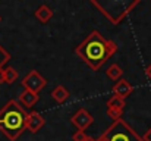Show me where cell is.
I'll use <instances>...</instances> for the list:
<instances>
[{"label": "cell", "mask_w": 151, "mask_h": 141, "mask_svg": "<svg viewBox=\"0 0 151 141\" xmlns=\"http://www.w3.org/2000/svg\"><path fill=\"white\" fill-rule=\"evenodd\" d=\"M117 50L113 41L106 40L97 31H93L79 46L76 47L75 53L82 57V60L94 71H97L101 65Z\"/></svg>", "instance_id": "cell-1"}, {"label": "cell", "mask_w": 151, "mask_h": 141, "mask_svg": "<svg viewBox=\"0 0 151 141\" xmlns=\"http://www.w3.org/2000/svg\"><path fill=\"white\" fill-rule=\"evenodd\" d=\"M51 97H53L57 103H63V101L69 97V91H68L63 85H57V87L51 91Z\"/></svg>", "instance_id": "cell-12"}, {"label": "cell", "mask_w": 151, "mask_h": 141, "mask_svg": "<svg viewBox=\"0 0 151 141\" xmlns=\"http://www.w3.org/2000/svg\"><path fill=\"white\" fill-rule=\"evenodd\" d=\"M47 84V81L37 72V71H31L24 80H22V85L25 87V90L31 91V93H38L44 85Z\"/></svg>", "instance_id": "cell-5"}, {"label": "cell", "mask_w": 151, "mask_h": 141, "mask_svg": "<svg viewBox=\"0 0 151 141\" xmlns=\"http://www.w3.org/2000/svg\"><path fill=\"white\" fill-rule=\"evenodd\" d=\"M18 78V72L13 68H0V84H12Z\"/></svg>", "instance_id": "cell-9"}, {"label": "cell", "mask_w": 151, "mask_h": 141, "mask_svg": "<svg viewBox=\"0 0 151 141\" xmlns=\"http://www.w3.org/2000/svg\"><path fill=\"white\" fill-rule=\"evenodd\" d=\"M142 141H151V128L147 131V132H145V135H144Z\"/></svg>", "instance_id": "cell-18"}, {"label": "cell", "mask_w": 151, "mask_h": 141, "mask_svg": "<svg viewBox=\"0 0 151 141\" xmlns=\"http://www.w3.org/2000/svg\"><path fill=\"white\" fill-rule=\"evenodd\" d=\"M37 101H38V94L31 93V91H28V90H24L22 94L19 95V103H22V104L27 106V107H32Z\"/></svg>", "instance_id": "cell-10"}, {"label": "cell", "mask_w": 151, "mask_h": 141, "mask_svg": "<svg viewBox=\"0 0 151 141\" xmlns=\"http://www.w3.org/2000/svg\"><path fill=\"white\" fill-rule=\"evenodd\" d=\"M122 112L123 110H116V109H107V116L109 118H111L114 122L116 121H119L120 119V116H122Z\"/></svg>", "instance_id": "cell-15"}, {"label": "cell", "mask_w": 151, "mask_h": 141, "mask_svg": "<svg viewBox=\"0 0 151 141\" xmlns=\"http://www.w3.org/2000/svg\"><path fill=\"white\" fill-rule=\"evenodd\" d=\"M113 93H114L116 97H120V98L125 100L129 94L132 93V85L126 80H119L113 87Z\"/></svg>", "instance_id": "cell-8"}, {"label": "cell", "mask_w": 151, "mask_h": 141, "mask_svg": "<svg viewBox=\"0 0 151 141\" xmlns=\"http://www.w3.org/2000/svg\"><path fill=\"white\" fill-rule=\"evenodd\" d=\"M72 138H73V141H91L87 135H85L84 131H78V132H75Z\"/></svg>", "instance_id": "cell-16"}, {"label": "cell", "mask_w": 151, "mask_h": 141, "mask_svg": "<svg viewBox=\"0 0 151 141\" xmlns=\"http://www.w3.org/2000/svg\"><path fill=\"white\" fill-rule=\"evenodd\" d=\"M100 141H142V138H139L125 121L119 119L107 129Z\"/></svg>", "instance_id": "cell-4"}, {"label": "cell", "mask_w": 151, "mask_h": 141, "mask_svg": "<svg viewBox=\"0 0 151 141\" xmlns=\"http://www.w3.org/2000/svg\"><path fill=\"white\" fill-rule=\"evenodd\" d=\"M0 21H1V18H0Z\"/></svg>", "instance_id": "cell-20"}, {"label": "cell", "mask_w": 151, "mask_h": 141, "mask_svg": "<svg viewBox=\"0 0 151 141\" xmlns=\"http://www.w3.org/2000/svg\"><path fill=\"white\" fill-rule=\"evenodd\" d=\"M94 6H97L101 12L113 22L119 24L126 13L138 4V1H119V0H110V1H93Z\"/></svg>", "instance_id": "cell-3"}, {"label": "cell", "mask_w": 151, "mask_h": 141, "mask_svg": "<svg viewBox=\"0 0 151 141\" xmlns=\"http://www.w3.org/2000/svg\"><path fill=\"white\" fill-rule=\"evenodd\" d=\"M46 121L44 118L37 113V112H31V113H27V118H25V129H28L29 132L35 134L38 132L43 127H44Z\"/></svg>", "instance_id": "cell-7"}, {"label": "cell", "mask_w": 151, "mask_h": 141, "mask_svg": "<svg viewBox=\"0 0 151 141\" xmlns=\"http://www.w3.org/2000/svg\"><path fill=\"white\" fill-rule=\"evenodd\" d=\"M147 75H148V77H150V78H151V66H150V68H148V69H147Z\"/></svg>", "instance_id": "cell-19"}, {"label": "cell", "mask_w": 151, "mask_h": 141, "mask_svg": "<svg viewBox=\"0 0 151 141\" xmlns=\"http://www.w3.org/2000/svg\"><path fill=\"white\" fill-rule=\"evenodd\" d=\"M122 74H123L122 68H120L119 65H116V63H113V65L107 69V77H109L111 81H117V80L122 77Z\"/></svg>", "instance_id": "cell-13"}, {"label": "cell", "mask_w": 151, "mask_h": 141, "mask_svg": "<svg viewBox=\"0 0 151 141\" xmlns=\"http://www.w3.org/2000/svg\"><path fill=\"white\" fill-rule=\"evenodd\" d=\"M7 59H9V53L0 46V68L4 65V62H7Z\"/></svg>", "instance_id": "cell-17"}, {"label": "cell", "mask_w": 151, "mask_h": 141, "mask_svg": "<svg viewBox=\"0 0 151 141\" xmlns=\"http://www.w3.org/2000/svg\"><path fill=\"white\" fill-rule=\"evenodd\" d=\"M125 107V100L120 97L113 95L109 101H107V109H116V110H123Z\"/></svg>", "instance_id": "cell-14"}, {"label": "cell", "mask_w": 151, "mask_h": 141, "mask_svg": "<svg viewBox=\"0 0 151 141\" xmlns=\"http://www.w3.org/2000/svg\"><path fill=\"white\" fill-rule=\"evenodd\" d=\"M93 122H94L93 115L88 113L85 109H79V110L72 116V124L78 128V131H85Z\"/></svg>", "instance_id": "cell-6"}, {"label": "cell", "mask_w": 151, "mask_h": 141, "mask_svg": "<svg viewBox=\"0 0 151 141\" xmlns=\"http://www.w3.org/2000/svg\"><path fill=\"white\" fill-rule=\"evenodd\" d=\"M35 16H37V19L41 21V22H49L50 18L53 16V12H51V9L49 7V6L43 4V6H40V7L37 9Z\"/></svg>", "instance_id": "cell-11"}, {"label": "cell", "mask_w": 151, "mask_h": 141, "mask_svg": "<svg viewBox=\"0 0 151 141\" xmlns=\"http://www.w3.org/2000/svg\"><path fill=\"white\" fill-rule=\"evenodd\" d=\"M25 118L27 112L16 100H10L0 110V131L9 140H16L25 129Z\"/></svg>", "instance_id": "cell-2"}]
</instances>
